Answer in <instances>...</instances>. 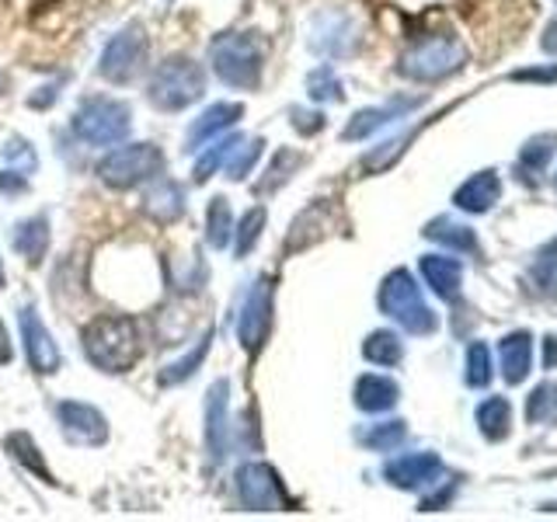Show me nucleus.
<instances>
[{
    "instance_id": "obj_1",
    "label": "nucleus",
    "mask_w": 557,
    "mask_h": 522,
    "mask_svg": "<svg viewBox=\"0 0 557 522\" xmlns=\"http://www.w3.org/2000/svg\"><path fill=\"white\" fill-rule=\"evenodd\" d=\"M84 352L101 373H129L144 356V335L129 318H95L84 327Z\"/></svg>"
},
{
    "instance_id": "obj_19",
    "label": "nucleus",
    "mask_w": 557,
    "mask_h": 522,
    "mask_svg": "<svg viewBox=\"0 0 557 522\" xmlns=\"http://www.w3.org/2000/svg\"><path fill=\"white\" fill-rule=\"evenodd\" d=\"M418 269H422L425 283L432 286L435 296H443V300H457L460 293V283H463V269L457 258H446V254H425L418 261Z\"/></svg>"
},
{
    "instance_id": "obj_21",
    "label": "nucleus",
    "mask_w": 557,
    "mask_h": 522,
    "mask_svg": "<svg viewBox=\"0 0 557 522\" xmlns=\"http://www.w3.org/2000/svg\"><path fill=\"white\" fill-rule=\"evenodd\" d=\"M144 209H147V216L157 220V223L182 220V213H185V191H182V185L171 182V178H157V185L144 196Z\"/></svg>"
},
{
    "instance_id": "obj_27",
    "label": "nucleus",
    "mask_w": 557,
    "mask_h": 522,
    "mask_svg": "<svg viewBox=\"0 0 557 522\" xmlns=\"http://www.w3.org/2000/svg\"><path fill=\"white\" fill-rule=\"evenodd\" d=\"M209 345H213V327H206V335L196 341V348H191L188 356H182L178 362H171L168 370H164L161 376H157V383H161V387H174V383H182V380H188V376H196V370L206 362Z\"/></svg>"
},
{
    "instance_id": "obj_32",
    "label": "nucleus",
    "mask_w": 557,
    "mask_h": 522,
    "mask_svg": "<svg viewBox=\"0 0 557 522\" xmlns=\"http://www.w3.org/2000/svg\"><path fill=\"white\" fill-rule=\"evenodd\" d=\"M261 150H265V144H261L258 136L240 139V144L234 147V153H231V161H226V178H231V182H244V178H248L251 167L258 164Z\"/></svg>"
},
{
    "instance_id": "obj_7",
    "label": "nucleus",
    "mask_w": 557,
    "mask_h": 522,
    "mask_svg": "<svg viewBox=\"0 0 557 522\" xmlns=\"http://www.w3.org/2000/svg\"><path fill=\"white\" fill-rule=\"evenodd\" d=\"M164 174V153L153 144H129L98 161V178L112 188H136Z\"/></svg>"
},
{
    "instance_id": "obj_35",
    "label": "nucleus",
    "mask_w": 557,
    "mask_h": 522,
    "mask_svg": "<svg viewBox=\"0 0 557 522\" xmlns=\"http://www.w3.org/2000/svg\"><path fill=\"white\" fill-rule=\"evenodd\" d=\"M554 150H557V136H554V133H540V136H533L530 144L522 147V153H519V171L527 174V171L547 167V161L554 157Z\"/></svg>"
},
{
    "instance_id": "obj_29",
    "label": "nucleus",
    "mask_w": 557,
    "mask_h": 522,
    "mask_svg": "<svg viewBox=\"0 0 557 522\" xmlns=\"http://www.w3.org/2000/svg\"><path fill=\"white\" fill-rule=\"evenodd\" d=\"M362 356L373 365H397L405 359V345H400L394 331H373V335L362 341Z\"/></svg>"
},
{
    "instance_id": "obj_22",
    "label": "nucleus",
    "mask_w": 557,
    "mask_h": 522,
    "mask_svg": "<svg viewBox=\"0 0 557 522\" xmlns=\"http://www.w3.org/2000/svg\"><path fill=\"white\" fill-rule=\"evenodd\" d=\"M400 397V387L391 380V376H376V373H366L356 380V408L359 411H370V414H380V411H391Z\"/></svg>"
},
{
    "instance_id": "obj_46",
    "label": "nucleus",
    "mask_w": 557,
    "mask_h": 522,
    "mask_svg": "<svg viewBox=\"0 0 557 522\" xmlns=\"http://www.w3.org/2000/svg\"><path fill=\"white\" fill-rule=\"evenodd\" d=\"M8 359H11V345H8L4 327H0V362H8Z\"/></svg>"
},
{
    "instance_id": "obj_24",
    "label": "nucleus",
    "mask_w": 557,
    "mask_h": 522,
    "mask_svg": "<svg viewBox=\"0 0 557 522\" xmlns=\"http://www.w3.org/2000/svg\"><path fill=\"white\" fill-rule=\"evenodd\" d=\"M425 237L435 240V244H443V248H449V251H463V254H478L481 251L474 231H470V226H463V223H453L446 216L443 220H432L425 226Z\"/></svg>"
},
{
    "instance_id": "obj_13",
    "label": "nucleus",
    "mask_w": 557,
    "mask_h": 522,
    "mask_svg": "<svg viewBox=\"0 0 557 522\" xmlns=\"http://www.w3.org/2000/svg\"><path fill=\"white\" fill-rule=\"evenodd\" d=\"M57 418L63 425V435L77 446H101L109 439V422H104V414L91 405H84V400H63L57 408Z\"/></svg>"
},
{
    "instance_id": "obj_36",
    "label": "nucleus",
    "mask_w": 557,
    "mask_h": 522,
    "mask_svg": "<svg viewBox=\"0 0 557 522\" xmlns=\"http://www.w3.org/2000/svg\"><path fill=\"white\" fill-rule=\"evenodd\" d=\"M240 139H244V136H226V139H216L213 150H206V153L199 157V161H196V182H199V185L213 178V174L223 167L226 157L234 153V147L240 144Z\"/></svg>"
},
{
    "instance_id": "obj_28",
    "label": "nucleus",
    "mask_w": 557,
    "mask_h": 522,
    "mask_svg": "<svg viewBox=\"0 0 557 522\" xmlns=\"http://www.w3.org/2000/svg\"><path fill=\"white\" fill-rule=\"evenodd\" d=\"M234 237V213H231V202H226L223 196H216L213 202H209L206 209V240L213 244V248H226Z\"/></svg>"
},
{
    "instance_id": "obj_11",
    "label": "nucleus",
    "mask_w": 557,
    "mask_h": 522,
    "mask_svg": "<svg viewBox=\"0 0 557 522\" xmlns=\"http://www.w3.org/2000/svg\"><path fill=\"white\" fill-rule=\"evenodd\" d=\"M359 25L345 11H321L310 25V49L321 57H352L359 49Z\"/></svg>"
},
{
    "instance_id": "obj_16",
    "label": "nucleus",
    "mask_w": 557,
    "mask_h": 522,
    "mask_svg": "<svg viewBox=\"0 0 557 522\" xmlns=\"http://www.w3.org/2000/svg\"><path fill=\"white\" fill-rule=\"evenodd\" d=\"M240 115H244V104L240 101H216V104H209V109L188 126L185 150H202L213 136H220L223 129H231Z\"/></svg>"
},
{
    "instance_id": "obj_12",
    "label": "nucleus",
    "mask_w": 557,
    "mask_h": 522,
    "mask_svg": "<svg viewBox=\"0 0 557 522\" xmlns=\"http://www.w3.org/2000/svg\"><path fill=\"white\" fill-rule=\"evenodd\" d=\"M443 474L446 467L435 452H408V457H397L383 467V477L400 487V492H422V487H432Z\"/></svg>"
},
{
    "instance_id": "obj_9",
    "label": "nucleus",
    "mask_w": 557,
    "mask_h": 522,
    "mask_svg": "<svg viewBox=\"0 0 557 522\" xmlns=\"http://www.w3.org/2000/svg\"><path fill=\"white\" fill-rule=\"evenodd\" d=\"M237 498L248 512H272L289 505L283 481H278L275 470L261 460H248L237 470Z\"/></svg>"
},
{
    "instance_id": "obj_18",
    "label": "nucleus",
    "mask_w": 557,
    "mask_h": 522,
    "mask_svg": "<svg viewBox=\"0 0 557 522\" xmlns=\"http://www.w3.org/2000/svg\"><path fill=\"white\" fill-rule=\"evenodd\" d=\"M498 359H502V376L505 383H522L530 376V365H533V338L530 331H512L498 341Z\"/></svg>"
},
{
    "instance_id": "obj_31",
    "label": "nucleus",
    "mask_w": 557,
    "mask_h": 522,
    "mask_svg": "<svg viewBox=\"0 0 557 522\" xmlns=\"http://www.w3.org/2000/svg\"><path fill=\"white\" fill-rule=\"evenodd\" d=\"M405 435H408V425H405V422H380V425L362 428V432H359V443H362L366 449L387 452V449H397L400 443H405Z\"/></svg>"
},
{
    "instance_id": "obj_26",
    "label": "nucleus",
    "mask_w": 557,
    "mask_h": 522,
    "mask_svg": "<svg viewBox=\"0 0 557 522\" xmlns=\"http://www.w3.org/2000/svg\"><path fill=\"white\" fill-rule=\"evenodd\" d=\"M530 286H533V293L557 300V237L547 244V248H540V254L533 258V265H530Z\"/></svg>"
},
{
    "instance_id": "obj_30",
    "label": "nucleus",
    "mask_w": 557,
    "mask_h": 522,
    "mask_svg": "<svg viewBox=\"0 0 557 522\" xmlns=\"http://www.w3.org/2000/svg\"><path fill=\"white\" fill-rule=\"evenodd\" d=\"M304 164V153H296V150H275V157H272V164H269V171H265V178H261V185H258V191L265 196V191H275V188H283L286 182H289V174H296V167Z\"/></svg>"
},
{
    "instance_id": "obj_17",
    "label": "nucleus",
    "mask_w": 557,
    "mask_h": 522,
    "mask_svg": "<svg viewBox=\"0 0 557 522\" xmlns=\"http://www.w3.org/2000/svg\"><path fill=\"white\" fill-rule=\"evenodd\" d=\"M418 104H422V98H394L391 104H380V109H362V112H356L352 119H348L342 139H366L380 126H387V122L408 115L411 109H418Z\"/></svg>"
},
{
    "instance_id": "obj_2",
    "label": "nucleus",
    "mask_w": 557,
    "mask_h": 522,
    "mask_svg": "<svg viewBox=\"0 0 557 522\" xmlns=\"http://www.w3.org/2000/svg\"><path fill=\"white\" fill-rule=\"evenodd\" d=\"M269 46L261 39V32H226L216 35V42L209 46V60L223 84L240 87V91H255L265 74Z\"/></svg>"
},
{
    "instance_id": "obj_23",
    "label": "nucleus",
    "mask_w": 557,
    "mask_h": 522,
    "mask_svg": "<svg viewBox=\"0 0 557 522\" xmlns=\"http://www.w3.org/2000/svg\"><path fill=\"white\" fill-rule=\"evenodd\" d=\"M14 251L28 258V265H39L49 251V216H28L14 226Z\"/></svg>"
},
{
    "instance_id": "obj_37",
    "label": "nucleus",
    "mask_w": 557,
    "mask_h": 522,
    "mask_svg": "<svg viewBox=\"0 0 557 522\" xmlns=\"http://www.w3.org/2000/svg\"><path fill=\"white\" fill-rule=\"evenodd\" d=\"M418 136V129H411V133H405V136H397V139H387V144H380L376 150H370L366 153V161H362V167L366 171H383V167H391L400 153H405V147L411 144V139Z\"/></svg>"
},
{
    "instance_id": "obj_25",
    "label": "nucleus",
    "mask_w": 557,
    "mask_h": 522,
    "mask_svg": "<svg viewBox=\"0 0 557 522\" xmlns=\"http://www.w3.org/2000/svg\"><path fill=\"white\" fill-rule=\"evenodd\" d=\"M478 425L484 432V439L492 443H502L505 435H509V425H512V408L505 397H487L484 405L478 408Z\"/></svg>"
},
{
    "instance_id": "obj_42",
    "label": "nucleus",
    "mask_w": 557,
    "mask_h": 522,
    "mask_svg": "<svg viewBox=\"0 0 557 522\" xmlns=\"http://www.w3.org/2000/svg\"><path fill=\"white\" fill-rule=\"evenodd\" d=\"M516 80H557V66L554 70H519Z\"/></svg>"
},
{
    "instance_id": "obj_45",
    "label": "nucleus",
    "mask_w": 557,
    "mask_h": 522,
    "mask_svg": "<svg viewBox=\"0 0 557 522\" xmlns=\"http://www.w3.org/2000/svg\"><path fill=\"white\" fill-rule=\"evenodd\" d=\"M544 345H547V356H544V362H547V370H554V365H557V335H550Z\"/></svg>"
},
{
    "instance_id": "obj_14",
    "label": "nucleus",
    "mask_w": 557,
    "mask_h": 522,
    "mask_svg": "<svg viewBox=\"0 0 557 522\" xmlns=\"http://www.w3.org/2000/svg\"><path fill=\"white\" fill-rule=\"evenodd\" d=\"M22 341H25V356L32 362V370L35 373H57L60 370V345L52 341L49 335V327L39 321V313H35V307H25L22 310Z\"/></svg>"
},
{
    "instance_id": "obj_5",
    "label": "nucleus",
    "mask_w": 557,
    "mask_h": 522,
    "mask_svg": "<svg viewBox=\"0 0 557 522\" xmlns=\"http://www.w3.org/2000/svg\"><path fill=\"white\" fill-rule=\"evenodd\" d=\"M467 63V49L463 42L457 39L453 32H435V35H425V39H418L405 57H400V74L408 80H422V84H432V80H443L449 74H457V70Z\"/></svg>"
},
{
    "instance_id": "obj_33",
    "label": "nucleus",
    "mask_w": 557,
    "mask_h": 522,
    "mask_svg": "<svg viewBox=\"0 0 557 522\" xmlns=\"http://www.w3.org/2000/svg\"><path fill=\"white\" fill-rule=\"evenodd\" d=\"M261 231H265V209L255 206V209H248V213L240 216V223L234 226V251H237V258H240V254H251V248L258 244Z\"/></svg>"
},
{
    "instance_id": "obj_43",
    "label": "nucleus",
    "mask_w": 557,
    "mask_h": 522,
    "mask_svg": "<svg viewBox=\"0 0 557 522\" xmlns=\"http://www.w3.org/2000/svg\"><path fill=\"white\" fill-rule=\"evenodd\" d=\"M540 46H544L550 57H557V22H550L547 25V32H544V39H540Z\"/></svg>"
},
{
    "instance_id": "obj_39",
    "label": "nucleus",
    "mask_w": 557,
    "mask_h": 522,
    "mask_svg": "<svg viewBox=\"0 0 557 522\" xmlns=\"http://www.w3.org/2000/svg\"><path fill=\"white\" fill-rule=\"evenodd\" d=\"M467 383L470 387H487L492 383V359H487V348L481 341L467 348Z\"/></svg>"
},
{
    "instance_id": "obj_6",
    "label": "nucleus",
    "mask_w": 557,
    "mask_h": 522,
    "mask_svg": "<svg viewBox=\"0 0 557 522\" xmlns=\"http://www.w3.org/2000/svg\"><path fill=\"white\" fill-rule=\"evenodd\" d=\"M70 129L87 147H112L129 136L133 109L119 98H87L70 119Z\"/></svg>"
},
{
    "instance_id": "obj_4",
    "label": "nucleus",
    "mask_w": 557,
    "mask_h": 522,
    "mask_svg": "<svg viewBox=\"0 0 557 522\" xmlns=\"http://www.w3.org/2000/svg\"><path fill=\"white\" fill-rule=\"evenodd\" d=\"M380 310L405 327L408 335H432V331L440 327V318H435V310L422 300V289H418L414 275L408 269H394L383 278Z\"/></svg>"
},
{
    "instance_id": "obj_15",
    "label": "nucleus",
    "mask_w": 557,
    "mask_h": 522,
    "mask_svg": "<svg viewBox=\"0 0 557 522\" xmlns=\"http://www.w3.org/2000/svg\"><path fill=\"white\" fill-rule=\"evenodd\" d=\"M226 397H231V383L216 380L206 394V449L209 460L220 463L231 449V425H226Z\"/></svg>"
},
{
    "instance_id": "obj_38",
    "label": "nucleus",
    "mask_w": 557,
    "mask_h": 522,
    "mask_svg": "<svg viewBox=\"0 0 557 522\" xmlns=\"http://www.w3.org/2000/svg\"><path fill=\"white\" fill-rule=\"evenodd\" d=\"M307 91L313 101H342L345 91H342V80L335 77V70L331 66H318L313 74L307 77Z\"/></svg>"
},
{
    "instance_id": "obj_48",
    "label": "nucleus",
    "mask_w": 557,
    "mask_h": 522,
    "mask_svg": "<svg viewBox=\"0 0 557 522\" xmlns=\"http://www.w3.org/2000/svg\"><path fill=\"white\" fill-rule=\"evenodd\" d=\"M554 185H557V174H554Z\"/></svg>"
},
{
    "instance_id": "obj_20",
    "label": "nucleus",
    "mask_w": 557,
    "mask_h": 522,
    "mask_svg": "<svg viewBox=\"0 0 557 522\" xmlns=\"http://www.w3.org/2000/svg\"><path fill=\"white\" fill-rule=\"evenodd\" d=\"M502 196V182H498V174L495 171H481L474 174V178H467L460 188H457V196H453V202H457L463 213H487Z\"/></svg>"
},
{
    "instance_id": "obj_8",
    "label": "nucleus",
    "mask_w": 557,
    "mask_h": 522,
    "mask_svg": "<svg viewBox=\"0 0 557 522\" xmlns=\"http://www.w3.org/2000/svg\"><path fill=\"white\" fill-rule=\"evenodd\" d=\"M147 57H150L147 28L133 22L109 39V46H104L101 60H98V74L109 84H133L139 74H144Z\"/></svg>"
},
{
    "instance_id": "obj_34",
    "label": "nucleus",
    "mask_w": 557,
    "mask_h": 522,
    "mask_svg": "<svg viewBox=\"0 0 557 522\" xmlns=\"http://www.w3.org/2000/svg\"><path fill=\"white\" fill-rule=\"evenodd\" d=\"M527 418L533 425L554 422V418H557V380L540 383V387L527 397Z\"/></svg>"
},
{
    "instance_id": "obj_47",
    "label": "nucleus",
    "mask_w": 557,
    "mask_h": 522,
    "mask_svg": "<svg viewBox=\"0 0 557 522\" xmlns=\"http://www.w3.org/2000/svg\"><path fill=\"white\" fill-rule=\"evenodd\" d=\"M4 283H8V275H4V261H0V289H4Z\"/></svg>"
},
{
    "instance_id": "obj_40",
    "label": "nucleus",
    "mask_w": 557,
    "mask_h": 522,
    "mask_svg": "<svg viewBox=\"0 0 557 522\" xmlns=\"http://www.w3.org/2000/svg\"><path fill=\"white\" fill-rule=\"evenodd\" d=\"M8 446L14 449V460H22V463H28L32 470H35V474H39V477H46V481H52L49 477V467L39 460V457H35V452H39V449H35V443L28 439V435L25 432H17V435H11V439H8Z\"/></svg>"
},
{
    "instance_id": "obj_44",
    "label": "nucleus",
    "mask_w": 557,
    "mask_h": 522,
    "mask_svg": "<svg viewBox=\"0 0 557 522\" xmlns=\"http://www.w3.org/2000/svg\"><path fill=\"white\" fill-rule=\"evenodd\" d=\"M0 188H4V191H25V178H17V174H14V178H8V171H4V174H0Z\"/></svg>"
},
{
    "instance_id": "obj_41",
    "label": "nucleus",
    "mask_w": 557,
    "mask_h": 522,
    "mask_svg": "<svg viewBox=\"0 0 557 522\" xmlns=\"http://www.w3.org/2000/svg\"><path fill=\"white\" fill-rule=\"evenodd\" d=\"M293 126L300 129V133H307V136H313V133H318V129H324V115L296 109V112H293Z\"/></svg>"
},
{
    "instance_id": "obj_3",
    "label": "nucleus",
    "mask_w": 557,
    "mask_h": 522,
    "mask_svg": "<svg viewBox=\"0 0 557 522\" xmlns=\"http://www.w3.org/2000/svg\"><path fill=\"white\" fill-rule=\"evenodd\" d=\"M206 95V74L191 57H171L153 70L147 98L161 112H185Z\"/></svg>"
},
{
    "instance_id": "obj_10",
    "label": "nucleus",
    "mask_w": 557,
    "mask_h": 522,
    "mask_svg": "<svg viewBox=\"0 0 557 522\" xmlns=\"http://www.w3.org/2000/svg\"><path fill=\"white\" fill-rule=\"evenodd\" d=\"M269 331H272V278L261 275L240 303L237 341L248 348L251 356H258L261 345H265V338H269Z\"/></svg>"
}]
</instances>
